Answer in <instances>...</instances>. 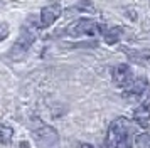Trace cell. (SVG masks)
Returning <instances> with one entry per match:
<instances>
[{
	"instance_id": "obj_1",
	"label": "cell",
	"mask_w": 150,
	"mask_h": 148,
	"mask_svg": "<svg viewBox=\"0 0 150 148\" xmlns=\"http://www.w3.org/2000/svg\"><path fill=\"white\" fill-rule=\"evenodd\" d=\"M137 125L127 118H118L108 128L106 145L110 148H132Z\"/></svg>"
},
{
	"instance_id": "obj_9",
	"label": "cell",
	"mask_w": 150,
	"mask_h": 148,
	"mask_svg": "<svg viewBox=\"0 0 150 148\" xmlns=\"http://www.w3.org/2000/svg\"><path fill=\"white\" fill-rule=\"evenodd\" d=\"M101 35L105 37L106 44L113 46L116 42H120V39H122V35H123V30H122V27H110V29H105V32Z\"/></svg>"
},
{
	"instance_id": "obj_6",
	"label": "cell",
	"mask_w": 150,
	"mask_h": 148,
	"mask_svg": "<svg viewBox=\"0 0 150 148\" xmlns=\"http://www.w3.org/2000/svg\"><path fill=\"white\" fill-rule=\"evenodd\" d=\"M147 89H149L147 78L140 76V78H133L127 86L123 87V94H125L127 98H138V96H142L143 93H147Z\"/></svg>"
},
{
	"instance_id": "obj_3",
	"label": "cell",
	"mask_w": 150,
	"mask_h": 148,
	"mask_svg": "<svg viewBox=\"0 0 150 148\" xmlns=\"http://www.w3.org/2000/svg\"><path fill=\"white\" fill-rule=\"evenodd\" d=\"M32 135L41 145H46V147H52V145H56L59 141L57 131L52 126L42 123V121H35L32 125Z\"/></svg>"
},
{
	"instance_id": "obj_10",
	"label": "cell",
	"mask_w": 150,
	"mask_h": 148,
	"mask_svg": "<svg viewBox=\"0 0 150 148\" xmlns=\"http://www.w3.org/2000/svg\"><path fill=\"white\" fill-rule=\"evenodd\" d=\"M12 136H14V130L7 125H0V143L2 145H8L12 141Z\"/></svg>"
},
{
	"instance_id": "obj_2",
	"label": "cell",
	"mask_w": 150,
	"mask_h": 148,
	"mask_svg": "<svg viewBox=\"0 0 150 148\" xmlns=\"http://www.w3.org/2000/svg\"><path fill=\"white\" fill-rule=\"evenodd\" d=\"M66 32L73 37H96L105 32V25L91 19H79L73 22L66 29Z\"/></svg>"
},
{
	"instance_id": "obj_12",
	"label": "cell",
	"mask_w": 150,
	"mask_h": 148,
	"mask_svg": "<svg viewBox=\"0 0 150 148\" xmlns=\"http://www.w3.org/2000/svg\"><path fill=\"white\" fill-rule=\"evenodd\" d=\"M79 148H93V147H91V145H88V143H81V145H79Z\"/></svg>"
},
{
	"instance_id": "obj_11",
	"label": "cell",
	"mask_w": 150,
	"mask_h": 148,
	"mask_svg": "<svg viewBox=\"0 0 150 148\" xmlns=\"http://www.w3.org/2000/svg\"><path fill=\"white\" fill-rule=\"evenodd\" d=\"M8 37V25L5 22H0V40L7 39Z\"/></svg>"
},
{
	"instance_id": "obj_7",
	"label": "cell",
	"mask_w": 150,
	"mask_h": 148,
	"mask_svg": "<svg viewBox=\"0 0 150 148\" xmlns=\"http://www.w3.org/2000/svg\"><path fill=\"white\" fill-rule=\"evenodd\" d=\"M59 15H61V5L59 4H51V5L42 7L39 25L42 29H47V27H51L56 20L59 19Z\"/></svg>"
},
{
	"instance_id": "obj_5",
	"label": "cell",
	"mask_w": 150,
	"mask_h": 148,
	"mask_svg": "<svg viewBox=\"0 0 150 148\" xmlns=\"http://www.w3.org/2000/svg\"><path fill=\"white\" fill-rule=\"evenodd\" d=\"M133 121H135L137 126H140V128L149 126V123H150V89H147L145 99L133 111Z\"/></svg>"
},
{
	"instance_id": "obj_4",
	"label": "cell",
	"mask_w": 150,
	"mask_h": 148,
	"mask_svg": "<svg viewBox=\"0 0 150 148\" xmlns=\"http://www.w3.org/2000/svg\"><path fill=\"white\" fill-rule=\"evenodd\" d=\"M34 40H35L34 32L29 30L27 27H24L22 32H21V35H19V39L15 40L14 47H12V57H15V59L22 57V56L29 51V47L34 44Z\"/></svg>"
},
{
	"instance_id": "obj_8",
	"label": "cell",
	"mask_w": 150,
	"mask_h": 148,
	"mask_svg": "<svg viewBox=\"0 0 150 148\" xmlns=\"http://www.w3.org/2000/svg\"><path fill=\"white\" fill-rule=\"evenodd\" d=\"M111 76H113V82L120 87H125L130 81L133 79V73H132L128 64H118V66H115L113 71H111Z\"/></svg>"
}]
</instances>
